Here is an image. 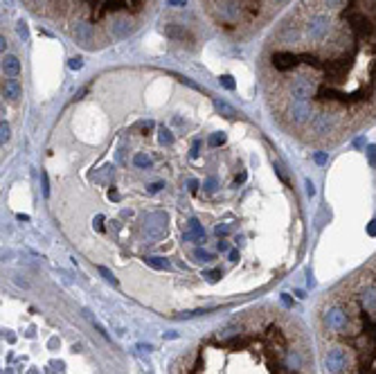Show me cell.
Segmentation results:
<instances>
[{"label":"cell","instance_id":"6da1fadb","mask_svg":"<svg viewBox=\"0 0 376 374\" xmlns=\"http://www.w3.org/2000/svg\"><path fill=\"white\" fill-rule=\"evenodd\" d=\"M298 30L313 43L295 52L313 72L302 79L311 109L304 131L318 144H338L376 122V0H318Z\"/></svg>","mask_w":376,"mask_h":374},{"label":"cell","instance_id":"7a4b0ae2","mask_svg":"<svg viewBox=\"0 0 376 374\" xmlns=\"http://www.w3.org/2000/svg\"><path fill=\"white\" fill-rule=\"evenodd\" d=\"M172 374H316V365L300 322L277 309H255L183 354Z\"/></svg>","mask_w":376,"mask_h":374},{"label":"cell","instance_id":"3957f363","mask_svg":"<svg viewBox=\"0 0 376 374\" xmlns=\"http://www.w3.org/2000/svg\"><path fill=\"white\" fill-rule=\"evenodd\" d=\"M316 343L324 374H376V255L324 293Z\"/></svg>","mask_w":376,"mask_h":374},{"label":"cell","instance_id":"277c9868","mask_svg":"<svg viewBox=\"0 0 376 374\" xmlns=\"http://www.w3.org/2000/svg\"><path fill=\"white\" fill-rule=\"evenodd\" d=\"M72 36H75V41L81 45V48L95 50L97 38H95V30L90 27V23H77L75 30H72Z\"/></svg>","mask_w":376,"mask_h":374},{"label":"cell","instance_id":"5b68a950","mask_svg":"<svg viewBox=\"0 0 376 374\" xmlns=\"http://www.w3.org/2000/svg\"><path fill=\"white\" fill-rule=\"evenodd\" d=\"M111 34H113V38H127V36H131L133 34V20L131 18H115L113 20V25H111Z\"/></svg>","mask_w":376,"mask_h":374},{"label":"cell","instance_id":"8992f818","mask_svg":"<svg viewBox=\"0 0 376 374\" xmlns=\"http://www.w3.org/2000/svg\"><path fill=\"white\" fill-rule=\"evenodd\" d=\"M124 9H131V3H127V0H104L97 18H101L106 14H117V11H124Z\"/></svg>","mask_w":376,"mask_h":374},{"label":"cell","instance_id":"52a82bcc","mask_svg":"<svg viewBox=\"0 0 376 374\" xmlns=\"http://www.w3.org/2000/svg\"><path fill=\"white\" fill-rule=\"evenodd\" d=\"M3 93H5V97H7V99H18V97H20V93H23L20 81H18L16 77L5 79V84H3Z\"/></svg>","mask_w":376,"mask_h":374},{"label":"cell","instance_id":"ba28073f","mask_svg":"<svg viewBox=\"0 0 376 374\" xmlns=\"http://www.w3.org/2000/svg\"><path fill=\"white\" fill-rule=\"evenodd\" d=\"M3 70H5V75H7V77H18V75H20V64H18V59H16V56H5Z\"/></svg>","mask_w":376,"mask_h":374},{"label":"cell","instance_id":"9c48e42d","mask_svg":"<svg viewBox=\"0 0 376 374\" xmlns=\"http://www.w3.org/2000/svg\"><path fill=\"white\" fill-rule=\"evenodd\" d=\"M164 32H167V36H172V38H183V41L185 38H190V34H187L185 30H180L178 25H167V30Z\"/></svg>","mask_w":376,"mask_h":374},{"label":"cell","instance_id":"30bf717a","mask_svg":"<svg viewBox=\"0 0 376 374\" xmlns=\"http://www.w3.org/2000/svg\"><path fill=\"white\" fill-rule=\"evenodd\" d=\"M214 106H216V109H219L221 113H225V117H237V111L232 109V106H227L225 101H219V99H216Z\"/></svg>","mask_w":376,"mask_h":374},{"label":"cell","instance_id":"8fae6325","mask_svg":"<svg viewBox=\"0 0 376 374\" xmlns=\"http://www.w3.org/2000/svg\"><path fill=\"white\" fill-rule=\"evenodd\" d=\"M135 165H138V167H147V165H151L149 156H144V154H138V156H135Z\"/></svg>","mask_w":376,"mask_h":374},{"label":"cell","instance_id":"7c38bea8","mask_svg":"<svg viewBox=\"0 0 376 374\" xmlns=\"http://www.w3.org/2000/svg\"><path fill=\"white\" fill-rule=\"evenodd\" d=\"M219 81L223 84V86H225L227 90H235V81H232V77H230V75H223V77L219 79Z\"/></svg>","mask_w":376,"mask_h":374},{"label":"cell","instance_id":"4fadbf2b","mask_svg":"<svg viewBox=\"0 0 376 374\" xmlns=\"http://www.w3.org/2000/svg\"><path fill=\"white\" fill-rule=\"evenodd\" d=\"M16 30H18V34H20L23 38H27V25H25V23H23V20L18 23V27H16Z\"/></svg>","mask_w":376,"mask_h":374},{"label":"cell","instance_id":"5bb4252c","mask_svg":"<svg viewBox=\"0 0 376 374\" xmlns=\"http://www.w3.org/2000/svg\"><path fill=\"white\" fill-rule=\"evenodd\" d=\"M0 131H3V142H7L9 140V124L3 122V129H0Z\"/></svg>","mask_w":376,"mask_h":374},{"label":"cell","instance_id":"9a60e30c","mask_svg":"<svg viewBox=\"0 0 376 374\" xmlns=\"http://www.w3.org/2000/svg\"><path fill=\"white\" fill-rule=\"evenodd\" d=\"M369 162H372V167L376 169V147H372V149H369Z\"/></svg>","mask_w":376,"mask_h":374},{"label":"cell","instance_id":"2e32d148","mask_svg":"<svg viewBox=\"0 0 376 374\" xmlns=\"http://www.w3.org/2000/svg\"><path fill=\"white\" fill-rule=\"evenodd\" d=\"M81 66H83V64H81V59H72V61H70V68H75V70H79Z\"/></svg>","mask_w":376,"mask_h":374}]
</instances>
